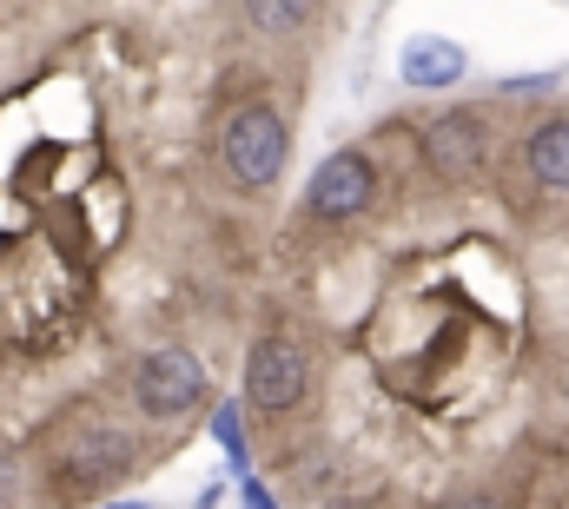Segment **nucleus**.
I'll return each mask as SVG.
<instances>
[{
	"label": "nucleus",
	"instance_id": "obj_2",
	"mask_svg": "<svg viewBox=\"0 0 569 509\" xmlns=\"http://www.w3.org/2000/svg\"><path fill=\"white\" fill-rule=\"evenodd\" d=\"M133 397L146 417H186L206 397V365L192 351H152L133 378Z\"/></svg>",
	"mask_w": 569,
	"mask_h": 509
},
{
	"label": "nucleus",
	"instance_id": "obj_9",
	"mask_svg": "<svg viewBox=\"0 0 569 509\" xmlns=\"http://www.w3.org/2000/svg\"><path fill=\"white\" fill-rule=\"evenodd\" d=\"M212 437H219L232 477L246 483V477H252V450H246V417H239V403H219V410H212Z\"/></svg>",
	"mask_w": 569,
	"mask_h": 509
},
{
	"label": "nucleus",
	"instance_id": "obj_10",
	"mask_svg": "<svg viewBox=\"0 0 569 509\" xmlns=\"http://www.w3.org/2000/svg\"><path fill=\"white\" fill-rule=\"evenodd\" d=\"M252 20H259V27H298L305 7H252Z\"/></svg>",
	"mask_w": 569,
	"mask_h": 509
},
{
	"label": "nucleus",
	"instance_id": "obj_3",
	"mask_svg": "<svg viewBox=\"0 0 569 509\" xmlns=\"http://www.w3.org/2000/svg\"><path fill=\"white\" fill-rule=\"evenodd\" d=\"M371 199H378V172H371L365 152H331V159L311 172V186H305V206H311L318 219H358Z\"/></svg>",
	"mask_w": 569,
	"mask_h": 509
},
{
	"label": "nucleus",
	"instance_id": "obj_6",
	"mask_svg": "<svg viewBox=\"0 0 569 509\" xmlns=\"http://www.w3.org/2000/svg\"><path fill=\"white\" fill-rule=\"evenodd\" d=\"M483 152H490V127L477 113H443L425 132V159H430V172H443V179H470L483 166Z\"/></svg>",
	"mask_w": 569,
	"mask_h": 509
},
{
	"label": "nucleus",
	"instance_id": "obj_4",
	"mask_svg": "<svg viewBox=\"0 0 569 509\" xmlns=\"http://www.w3.org/2000/svg\"><path fill=\"white\" fill-rule=\"evenodd\" d=\"M246 397H252L259 410L284 417V410L305 397V351H298L291 338H259L252 358H246Z\"/></svg>",
	"mask_w": 569,
	"mask_h": 509
},
{
	"label": "nucleus",
	"instance_id": "obj_7",
	"mask_svg": "<svg viewBox=\"0 0 569 509\" xmlns=\"http://www.w3.org/2000/svg\"><path fill=\"white\" fill-rule=\"evenodd\" d=\"M398 73H405V87H418V93H443V87H457V80L470 73V53H463L457 40L418 33V40L398 53Z\"/></svg>",
	"mask_w": 569,
	"mask_h": 509
},
{
	"label": "nucleus",
	"instance_id": "obj_8",
	"mask_svg": "<svg viewBox=\"0 0 569 509\" xmlns=\"http://www.w3.org/2000/svg\"><path fill=\"white\" fill-rule=\"evenodd\" d=\"M523 159H530V172L550 186V192H569V120H550V127H537L523 139Z\"/></svg>",
	"mask_w": 569,
	"mask_h": 509
},
{
	"label": "nucleus",
	"instance_id": "obj_12",
	"mask_svg": "<svg viewBox=\"0 0 569 509\" xmlns=\"http://www.w3.org/2000/svg\"><path fill=\"white\" fill-rule=\"evenodd\" d=\"M437 509H503L497 497H483V490H463V497H443Z\"/></svg>",
	"mask_w": 569,
	"mask_h": 509
},
{
	"label": "nucleus",
	"instance_id": "obj_1",
	"mask_svg": "<svg viewBox=\"0 0 569 509\" xmlns=\"http://www.w3.org/2000/svg\"><path fill=\"white\" fill-rule=\"evenodd\" d=\"M219 159H226V172L246 192H266L284 172V159H291V132H284V120L272 107H239L226 120V132H219Z\"/></svg>",
	"mask_w": 569,
	"mask_h": 509
},
{
	"label": "nucleus",
	"instance_id": "obj_11",
	"mask_svg": "<svg viewBox=\"0 0 569 509\" xmlns=\"http://www.w3.org/2000/svg\"><path fill=\"white\" fill-rule=\"evenodd\" d=\"M239 509H279V503H272V490H266L259 477H246V483H239Z\"/></svg>",
	"mask_w": 569,
	"mask_h": 509
},
{
	"label": "nucleus",
	"instance_id": "obj_13",
	"mask_svg": "<svg viewBox=\"0 0 569 509\" xmlns=\"http://www.w3.org/2000/svg\"><path fill=\"white\" fill-rule=\"evenodd\" d=\"M107 509H152V503H107Z\"/></svg>",
	"mask_w": 569,
	"mask_h": 509
},
{
	"label": "nucleus",
	"instance_id": "obj_5",
	"mask_svg": "<svg viewBox=\"0 0 569 509\" xmlns=\"http://www.w3.org/2000/svg\"><path fill=\"white\" fill-rule=\"evenodd\" d=\"M127 463H133V437L113 430V423H80V430L67 437V450H60V470H67L73 483H107V477H120Z\"/></svg>",
	"mask_w": 569,
	"mask_h": 509
}]
</instances>
